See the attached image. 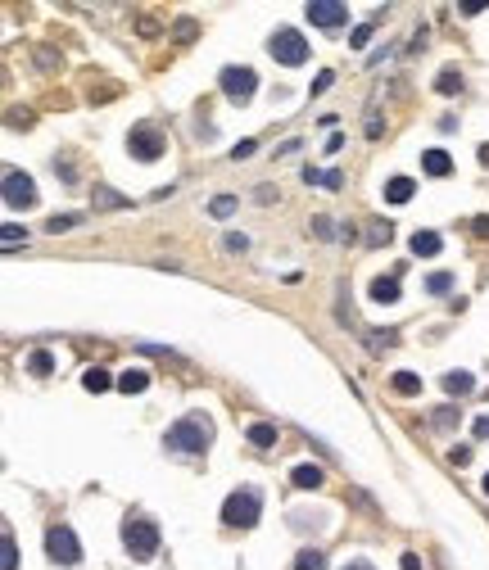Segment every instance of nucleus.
<instances>
[{"mask_svg": "<svg viewBox=\"0 0 489 570\" xmlns=\"http://www.w3.org/2000/svg\"><path fill=\"white\" fill-rule=\"evenodd\" d=\"M208 443H213V421L204 412H186L173 430L163 435V448H173V452H204Z\"/></svg>", "mask_w": 489, "mask_h": 570, "instance_id": "nucleus-1", "label": "nucleus"}, {"mask_svg": "<svg viewBox=\"0 0 489 570\" xmlns=\"http://www.w3.org/2000/svg\"><path fill=\"white\" fill-rule=\"evenodd\" d=\"M263 516V494L259 489H236V494H227V503H222V520H227L231 529H254Z\"/></svg>", "mask_w": 489, "mask_h": 570, "instance_id": "nucleus-2", "label": "nucleus"}, {"mask_svg": "<svg viewBox=\"0 0 489 570\" xmlns=\"http://www.w3.org/2000/svg\"><path fill=\"white\" fill-rule=\"evenodd\" d=\"M122 548L136 561H150L154 552H159V525L145 520V516H127L122 520Z\"/></svg>", "mask_w": 489, "mask_h": 570, "instance_id": "nucleus-3", "label": "nucleus"}, {"mask_svg": "<svg viewBox=\"0 0 489 570\" xmlns=\"http://www.w3.org/2000/svg\"><path fill=\"white\" fill-rule=\"evenodd\" d=\"M222 96L231 100V105H250L254 100V91H259V73L254 68H245V64H231V68H222Z\"/></svg>", "mask_w": 489, "mask_h": 570, "instance_id": "nucleus-4", "label": "nucleus"}, {"mask_svg": "<svg viewBox=\"0 0 489 570\" xmlns=\"http://www.w3.org/2000/svg\"><path fill=\"white\" fill-rule=\"evenodd\" d=\"M45 557L54 566H77L82 561V543H77V534L68 525H50L45 529Z\"/></svg>", "mask_w": 489, "mask_h": 570, "instance_id": "nucleus-5", "label": "nucleus"}, {"mask_svg": "<svg viewBox=\"0 0 489 570\" xmlns=\"http://www.w3.org/2000/svg\"><path fill=\"white\" fill-rule=\"evenodd\" d=\"M268 54L294 68V64H304V59H308V41H304V32H294V28H276L272 41H268Z\"/></svg>", "mask_w": 489, "mask_h": 570, "instance_id": "nucleus-6", "label": "nucleus"}, {"mask_svg": "<svg viewBox=\"0 0 489 570\" xmlns=\"http://www.w3.org/2000/svg\"><path fill=\"white\" fill-rule=\"evenodd\" d=\"M5 204L10 208H32L36 204V182L19 168H5Z\"/></svg>", "mask_w": 489, "mask_h": 570, "instance_id": "nucleus-7", "label": "nucleus"}, {"mask_svg": "<svg viewBox=\"0 0 489 570\" xmlns=\"http://www.w3.org/2000/svg\"><path fill=\"white\" fill-rule=\"evenodd\" d=\"M127 150H131V159H141V163H154V159H163V136L154 127H131V136H127Z\"/></svg>", "mask_w": 489, "mask_h": 570, "instance_id": "nucleus-8", "label": "nucleus"}, {"mask_svg": "<svg viewBox=\"0 0 489 570\" xmlns=\"http://www.w3.org/2000/svg\"><path fill=\"white\" fill-rule=\"evenodd\" d=\"M308 23L313 28H340V23L349 19V5H340V0H308Z\"/></svg>", "mask_w": 489, "mask_h": 570, "instance_id": "nucleus-9", "label": "nucleus"}, {"mask_svg": "<svg viewBox=\"0 0 489 570\" xmlns=\"http://www.w3.org/2000/svg\"><path fill=\"white\" fill-rule=\"evenodd\" d=\"M118 389L122 394H145V389H150V371H145V366H127L118 376Z\"/></svg>", "mask_w": 489, "mask_h": 570, "instance_id": "nucleus-10", "label": "nucleus"}, {"mask_svg": "<svg viewBox=\"0 0 489 570\" xmlns=\"http://www.w3.org/2000/svg\"><path fill=\"white\" fill-rule=\"evenodd\" d=\"M245 439H250L254 448H276V426H272V421H254L250 430H245Z\"/></svg>", "mask_w": 489, "mask_h": 570, "instance_id": "nucleus-11", "label": "nucleus"}, {"mask_svg": "<svg viewBox=\"0 0 489 570\" xmlns=\"http://www.w3.org/2000/svg\"><path fill=\"white\" fill-rule=\"evenodd\" d=\"M413 177H390V182H385V199H390V204H408V199H413Z\"/></svg>", "mask_w": 489, "mask_h": 570, "instance_id": "nucleus-12", "label": "nucleus"}, {"mask_svg": "<svg viewBox=\"0 0 489 570\" xmlns=\"http://www.w3.org/2000/svg\"><path fill=\"white\" fill-rule=\"evenodd\" d=\"M371 299L376 303H399V276H376L371 281Z\"/></svg>", "mask_w": 489, "mask_h": 570, "instance_id": "nucleus-13", "label": "nucleus"}, {"mask_svg": "<svg viewBox=\"0 0 489 570\" xmlns=\"http://www.w3.org/2000/svg\"><path fill=\"white\" fill-rule=\"evenodd\" d=\"M422 168H426L431 177H448V173H453V159H448L444 150H426V154H422Z\"/></svg>", "mask_w": 489, "mask_h": 570, "instance_id": "nucleus-14", "label": "nucleus"}, {"mask_svg": "<svg viewBox=\"0 0 489 570\" xmlns=\"http://www.w3.org/2000/svg\"><path fill=\"white\" fill-rule=\"evenodd\" d=\"M439 249H444V240L435 236V231H417V236H413V254H417V259H435Z\"/></svg>", "mask_w": 489, "mask_h": 570, "instance_id": "nucleus-15", "label": "nucleus"}, {"mask_svg": "<svg viewBox=\"0 0 489 570\" xmlns=\"http://www.w3.org/2000/svg\"><path fill=\"white\" fill-rule=\"evenodd\" d=\"M290 484H294V489H317V484H322V466H313V462L294 466V471H290Z\"/></svg>", "mask_w": 489, "mask_h": 570, "instance_id": "nucleus-16", "label": "nucleus"}, {"mask_svg": "<svg viewBox=\"0 0 489 570\" xmlns=\"http://www.w3.org/2000/svg\"><path fill=\"white\" fill-rule=\"evenodd\" d=\"M109 385H118V380L109 376V371H100V366H87V371H82V389H91V394H105Z\"/></svg>", "mask_w": 489, "mask_h": 570, "instance_id": "nucleus-17", "label": "nucleus"}, {"mask_svg": "<svg viewBox=\"0 0 489 570\" xmlns=\"http://www.w3.org/2000/svg\"><path fill=\"white\" fill-rule=\"evenodd\" d=\"M394 394H403V398H413V394H422V376H413V371H394Z\"/></svg>", "mask_w": 489, "mask_h": 570, "instance_id": "nucleus-18", "label": "nucleus"}, {"mask_svg": "<svg viewBox=\"0 0 489 570\" xmlns=\"http://www.w3.org/2000/svg\"><path fill=\"white\" fill-rule=\"evenodd\" d=\"M294 570H326V552L322 548H304L294 557Z\"/></svg>", "mask_w": 489, "mask_h": 570, "instance_id": "nucleus-19", "label": "nucleus"}, {"mask_svg": "<svg viewBox=\"0 0 489 570\" xmlns=\"http://www.w3.org/2000/svg\"><path fill=\"white\" fill-rule=\"evenodd\" d=\"M444 389H448V394H471V389H476V380H471V371H448V376H444Z\"/></svg>", "mask_w": 489, "mask_h": 570, "instance_id": "nucleus-20", "label": "nucleus"}, {"mask_svg": "<svg viewBox=\"0 0 489 570\" xmlns=\"http://www.w3.org/2000/svg\"><path fill=\"white\" fill-rule=\"evenodd\" d=\"M28 371H32V376H50V371H54V358L45 353V349H36V353H28Z\"/></svg>", "mask_w": 489, "mask_h": 570, "instance_id": "nucleus-21", "label": "nucleus"}, {"mask_svg": "<svg viewBox=\"0 0 489 570\" xmlns=\"http://www.w3.org/2000/svg\"><path fill=\"white\" fill-rule=\"evenodd\" d=\"M304 182L308 186H331V190H340V182H345V177H340V173H317V168H304Z\"/></svg>", "mask_w": 489, "mask_h": 570, "instance_id": "nucleus-22", "label": "nucleus"}, {"mask_svg": "<svg viewBox=\"0 0 489 570\" xmlns=\"http://www.w3.org/2000/svg\"><path fill=\"white\" fill-rule=\"evenodd\" d=\"M435 87H439V96H457V91H462V73H457V68H444Z\"/></svg>", "mask_w": 489, "mask_h": 570, "instance_id": "nucleus-23", "label": "nucleus"}, {"mask_svg": "<svg viewBox=\"0 0 489 570\" xmlns=\"http://www.w3.org/2000/svg\"><path fill=\"white\" fill-rule=\"evenodd\" d=\"M82 222V213H54L50 222H45V231H54V236H59V231H68V226H77Z\"/></svg>", "mask_w": 489, "mask_h": 570, "instance_id": "nucleus-24", "label": "nucleus"}, {"mask_svg": "<svg viewBox=\"0 0 489 570\" xmlns=\"http://www.w3.org/2000/svg\"><path fill=\"white\" fill-rule=\"evenodd\" d=\"M208 213H213V217H231V213H236V195H217L213 204H208Z\"/></svg>", "mask_w": 489, "mask_h": 570, "instance_id": "nucleus-25", "label": "nucleus"}, {"mask_svg": "<svg viewBox=\"0 0 489 570\" xmlns=\"http://www.w3.org/2000/svg\"><path fill=\"white\" fill-rule=\"evenodd\" d=\"M0 548H5V570H19V548H14V534H10V529L0 534Z\"/></svg>", "mask_w": 489, "mask_h": 570, "instance_id": "nucleus-26", "label": "nucleus"}, {"mask_svg": "<svg viewBox=\"0 0 489 570\" xmlns=\"http://www.w3.org/2000/svg\"><path fill=\"white\" fill-rule=\"evenodd\" d=\"M390 236H394V226H390V222H376L367 240H371V245H390Z\"/></svg>", "mask_w": 489, "mask_h": 570, "instance_id": "nucleus-27", "label": "nucleus"}, {"mask_svg": "<svg viewBox=\"0 0 489 570\" xmlns=\"http://www.w3.org/2000/svg\"><path fill=\"white\" fill-rule=\"evenodd\" d=\"M448 285H453V276H448V272H435V276L426 281V290H431V294H444Z\"/></svg>", "mask_w": 489, "mask_h": 570, "instance_id": "nucleus-28", "label": "nucleus"}, {"mask_svg": "<svg viewBox=\"0 0 489 570\" xmlns=\"http://www.w3.org/2000/svg\"><path fill=\"white\" fill-rule=\"evenodd\" d=\"M448 462H453V466H467V462H471V448H467V443H457V448H448Z\"/></svg>", "mask_w": 489, "mask_h": 570, "instance_id": "nucleus-29", "label": "nucleus"}, {"mask_svg": "<svg viewBox=\"0 0 489 570\" xmlns=\"http://www.w3.org/2000/svg\"><path fill=\"white\" fill-rule=\"evenodd\" d=\"M313 236L317 240H331L336 231H331V217H313Z\"/></svg>", "mask_w": 489, "mask_h": 570, "instance_id": "nucleus-30", "label": "nucleus"}, {"mask_svg": "<svg viewBox=\"0 0 489 570\" xmlns=\"http://www.w3.org/2000/svg\"><path fill=\"white\" fill-rule=\"evenodd\" d=\"M0 236H5V245H19V240H23V226L5 222V226H0Z\"/></svg>", "mask_w": 489, "mask_h": 570, "instance_id": "nucleus-31", "label": "nucleus"}, {"mask_svg": "<svg viewBox=\"0 0 489 570\" xmlns=\"http://www.w3.org/2000/svg\"><path fill=\"white\" fill-rule=\"evenodd\" d=\"M453 408H435V426H439V430H448V426H453Z\"/></svg>", "mask_w": 489, "mask_h": 570, "instance_id": "nucleus-32", "label": "nucleus"}, {"mask_svg": "<svg viewBox=\"0 0 489 570\" xmlns=\"http://www.w3.org/2000/svg\"><path fill=\"white\" fill-rule=\"evenodd\" d=\"M331 82H336V73H317V82H313V96H322V91H331Z\"/></svg>", "mask_w": 489, "mask_h": 570, "instance_id": "nucleus-33", "label": "nucleus"}, {"mask_svg": "<svg viewBox=\"0 0 489 570\" xmlns=\"http://www.w3.org/2000/svg\"><path fill=\"white\" fill-rule=\"evenodd\" d=\"M367 41H371V28H358V32L349 36V45H354V50H362V45H367Z\"/></svg>", "mask_w": 489, "mask_h": 570, "instance_id": "nucleus-34", "label": "nucleus"}, {"mask_svg": "<svg viewBox=\"0 0 489 570\" xmlns=\"http://www.w3.org/2000/svg\"><path fill=\"white\" fill-rule=\"evenodd\" d=\"M254 150H259V145H254V140H240L236 150H231V159H250V154H254Z\"/></svg>", "mask_w": 489, "mask_h": 570, "instance_id": "nucleus-35", "label": "nucleus"}, {"mask_svg": "<svg viewBox=\"0 0 489 570\" xmlns=\"http://www.w3.org/2000/svg\"><path fill=\"white\" fill-rule=\"evenodd\" d=\"M399 566H403V570H422V557H417V552H403Z\"/></svg>", "mask_w": 489, "mask_h": 570, "instance_id": "nucleus-36", "label": "nucleus"}, {"mask_svg": "<svg viewBox=\"0 0 489 570\" xmlns=\"http://www.w3.org/2000/svg\"><path fill=\"white\" fill-rule=\"evenodd\" d=\"M227 249H231V254H245V249H250V240H245V236H227Z\"/></svg>", "mask_w": 489, "mask_h": 570, "instance_id": "nucleus-37", "label": "nucleus"}, {"mask_svg": "<svg viewBox=\"0 0 489 570\" xmlns=\"http://www.w3.org/2000/svg\"><path fill=\"white\" fill-rule=\"evenodd\" d=\"M100 204H105V208H122V199L113 190H100Z\"/></svg>", "mask_w": 489, "mask_h": 570, "instance_id": "nucleus-38", "label": "nucleus"}, {"mask_svg": "<svg viewBox=\"0 0 489 570\" xmlns=\"http://www.w3.org/2000/svg\"><path fill=\"white\" fill-rule=\"evenodd\" d=\"M471 430H476V439H489V417H476V426H471Z\"/></svg>", "mask_w": 489, "mask_h": 570, "instance_id": "nucleus-39", "label": "nucleus"}, {"mask_svg": "<svg viewBox=\"0 0 489 570\" xmlns=\"http://www.w3.org/2000/svg\"><path fill=\"white\" fill-rule=\"evenodd\" d=\"M345 570H376V566H371V561H362V557H354V561H349Z\"/></svg>", "mask_w": 489, "mask_h": 570, "instance_id": "nucleus-40", "label": "nucleus"}, {"mask_svg": "<svg viewBox=\"0 0 489 570\" xmlns=\"http://www.w3.org/2000/svg\"><path fill=\"white\" fill-rule=\"evenodd\" d=\"M480 489H485V494H489V471H485V480H480Z\"/></svg>", "mask_w": 489, "mask_h": 570, "instance_id": "nucleus-41", "label": "nucleus"}]
</instances>
